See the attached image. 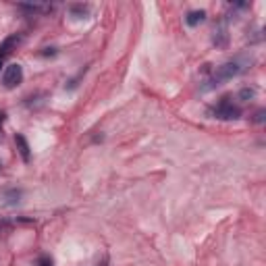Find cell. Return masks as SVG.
Here are the masks:
<instances>
[{"label":"cell","mask_w":266,"mask_h":266,"mask_svg":"<svg viewBox=\"0 0 266 266\" xmlns=\"http://www.w3.org/2000/svg\"><path fill=\"white\" fill-rule=\"evenodd\" d=\"M23 81V67L19 65V62H13V65L6 67V71H4V77H2V83H4V88H17V85Z\"/></svg>","instance_id":"cell-3"},{"label":"cell","mask_w":266,"mask_h":266,"mask_svg":"<svg viewBox=\"0 0 266 266\" xmlns=\"http://www.w3.org/2000/svg\"><path fill=\"white\" fill-rule=\"evenodd\" d=\"M38 266H54V262L50 256H40L38 258Z\"/></svg>","instance_id":"cell-10"},{"label":"cell","mask_w":266,"mask_h":266,"mask_svg":"<svg viewBox=\"0 0 266 266\" xmlns=\"http://www.w3.org/2000/svg\"><path fill=\"white\" fill-rule=\"evenodd\" d=\"M264 114H266V111H258L254 121H256V123H264Z\"/></svg>","instance_id":"cell-11"},{"label":"cell","mask_w":266,"mask_h":266,"mask_svg":"<svg viewBox=\"0 0 266 266\" xmlns=\"http://www.w3.org/2000/svg\"><path fill=\"white\" fill-rule=\"evenodd\" d=\"M4 116H6L4 113H0V127H2V121H4Z\"/></svg>","instance_id":"cell-12"},{"label":"cell","mask_w":266,"mask_h":266,"mask_svg":"<svg viewBox=\"0 0 266 266\" xmlns=\"http://www.w3.org/2000/svg\"><path fill=\"white\" fill-rule=\"evenodd\" d=\"M254 96H256V90L254 88H244V90L239 92V100H241V102H249Z\"/></svg>","instance_id":"cell-9"},{"label":"cell","mask_w":266,"mask_h":266,"mask_svg":"<svg viewBox=\"0 0 266 266\" xmlns=\"http://www.w3.org/2000/svg\"><path fill=\"white\" fill-rule=\"evenodd\" d=\"M214 116L216 119H225V121H231V119H239L241 116V111L237 106H233V102H231V98H223L221 102H218L216 106H214Z\"/></svg>","instance_id":"cell-2"},{"label":"cell","mask_w":266,"mask_h":266,"mask_svg":"<svg viewBox=\"0 0 266 266\" xmlns=\"http://www.w3.org/2000/svg\"><path fill=\"white\" fill-rule=\"evenodd\" d=\"M15 144H17V148H19V154H21V158L23 160H29V144H27V139L23 137V135H15Z\"/></svg>","instance_id":"cell-5"},{"label":"cell","mask_w":266,"mask_h":266,"mask_svg":"<svg viewBox=\"0 0 266 266\" xmlns=\"http://www.w3.org/2000/svg\"><path fill=\"white\" fill-rule=\"evenodd\" d=\"M21 195H23L21 190H11V191H6V193H4V200H6V204H17Z\"/></svg>","instance_id":"cell-8"},{"label":"cell","mask_w":266,"mask_h":266,"mask_svg":"<svg viewBox=\"0 0 266 266\" xmlns=\"http://www.w3.org/2000/svg\"><path fill=\"white\" fill-rule=\"evenodd\" d=\"M69 11H71V15L75 19H85L90 15V9L85 4H71V9H69Z\"/></svg>","instance_id":"cell-7"},{"label":"cell","mask_w":266,"mask_h":266,"mask_svg":"<svg viewBox=\"0 0 266 266\" xmlns=\"http://www.w3.org/2000/svg\"><path fill=\"white\" fill-rule=\"evenodd\" d=\"M19 44H21V36H19V34L9 36L2 44H0V58L9 57V54H11L13 50H17V46H19Z\"/></svg>","instance_id":"cell-4"},{"label":"cell","mask_w":266,"mask_h":266,"mask_svg":"<svg viewBox=\"0 0 266 266\" xmlns=\"http://www.w3.org/2000/svg\"><path fill=\"white\" fill-rule=\"evenodd\" d=\"M204 19H206V13H204V11H191V13L185 17V21H187V25H190V27L200 25V23L204 21Z\"/></svg>","instance_id":"cell-6"},{"label":"cell","mask_w":266,"mask_h":266,"mask_svg":"<svg viewBox=\"0 0 266 266\" xmlns=\"http://www.w3.org/2000/svg\"><path fill=\"white\" fill-rule=\"evenodd\" d=\"M252 60H244V58H235V60H229V62H225V65H221L216 69V71L212 73V77L206 81V85L202 90L204 92H208V90H214L216 85H221L223 81H229V79H233L235 75H239V73H244L246 69H247V65Z\"/></svg>","instance_id":"cell-1"},{"label":"cell","mask_w":266,"mask_h":266,"mask_svg":"<svg viewBox=\"0 0 266 266\" xmlns=\"http://www.w3.org/2000/svg\"><path fill=\"white\" fill-rule=\"evenodd\" d=\"M0 69H2V58H0Z\"/></svg>","instance_id":"cell-13"}]
</instances>
